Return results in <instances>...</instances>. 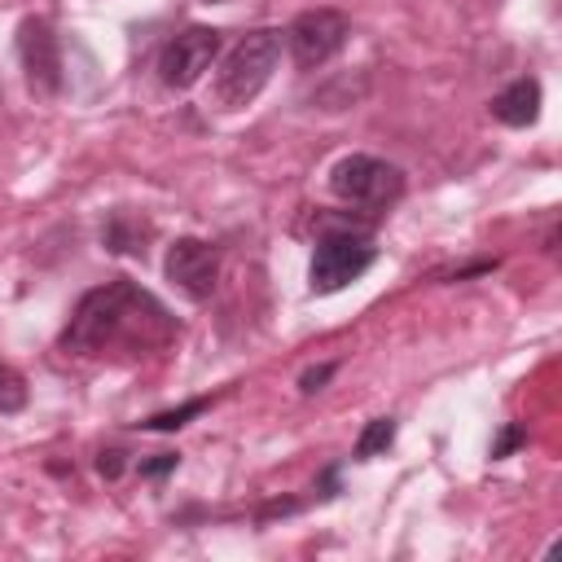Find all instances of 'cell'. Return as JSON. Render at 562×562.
Instances as JSON below:
<instances>
[{
    "instance_id": "obj_1",
    "label": "cell",
    "mask_w": 562,
    "mask_h": 562,
    "mask_svg": "<svg viewBox=\"0 0 562 562\" xmlns=\"http://www.w3.org/2000/svg\"><path fill=\"white\" fill-rule=\"evenodd\" d=\"M176 316L136 281L114 277L79 299L61 329V351L83 360H140L176 338Z\"/></svg>"
},
{
    "instance_id": "obj_2",
    "label": "cell",
    "mask_w": 562,
    "mask_h": 562,
    "mask_svg": "<svg viewBox=\"0 0 562 562\" xmlns=\"http://www.w3.org/2000/svg\"><path fill=\"white\" fill-rule=\"evenodd\" d=\"M277 61H281V31H268L263 26V31L241 35L224 53V61L215 70V101L224 110H241L246 101H255L263 92V83L272 79Z\"/></svg>"
},
{
    "instance_id": "obj_3",
    "label": "cell",
    "mask_w": 562,
    "mask_h": 562,
    "mask_svg": "<svg viewBox=\"0 0 562 562\" xmlns=\"http://www.w3.org/2000/svg\"><path fill=\"white\" fill-rule=\"evenodd\" d=\"M329 193L356 211H386L404 193V171L373 154H347L329 167Z\"/></svg>"
},
{
    "instance_id": "obj_4",
    "label": "cell",
    "mask_w": 562,
    "mask_h": 562,
    "mask_svg": "<svg viewBox=\"0 0 562 562\" xmlns=\"http://www.w3.org/2000/svg\"><path fill=\"white\" fill-rule=\"evenodd\" d=\"M378 259V246L360 233V228H329L316 250H312V263H307V285L312 294H338L347 290L351 281H360Z\"/></svg>"
},
{
    "instance_id": "obj_5",
    "label": "cell",
    "mask_w": 562,
    "mask_h": 562,
    "mask_svg": "<svg viewBox=\"0 0 562 562\" xmlns=\"http://www.w3.org/2000/svg\"><path fill=\"white\" fill-rule=\"evenodd\" d=\"M347 35H351L347 13H338V9H307V13H299L290 22L285 48H290V57H294L299 70H321L329 57L342 53Z\"/></svg>"
},
{
    "instance_id": "obj_6",
    "label": "cell",
    "mask_w": 562,
    "mask_h": 562,
    "mask_svg": "<svg viewBox=\"0 0 562 562\" xmlns=\"http://www.w3.org/2000/svg\"><path fill=\"white\" fill-rule=\"evenodd\" d=\"M215 53H220V31L215 26H189V31L171 35L162 44V53H158V79L167 88L184 92V88H193L211 70Z\"/></svg>"
},
{
    "instance_id": "obj_7",
    "label": "cell",
    "mask_w": 562,
    "mask_h": 562,
    "mask_svg": "<svg viewBox=\"0 0 562 562\" xmlns=\"http://www.w3.org/2000/svg\"><path fill=\"white\" fill-rule=\"evenodd\" d=\"M18 61L35 97H53L61 88V44L44 18H26L18 26Z\"/></svg>"
},
{
    "instance_id": "obj_8",
    "label": "cell",
    "mask_w": 562,
    "mask_h": 562,
    "mask_svg": "<svg viewBox=\"0 0 562 562\" xmlns=\"http://www.w3.org/2000/svg\"><path fill=\"white\" fill-rule=\"evenodd\" d=\"M167 281L193 303L211 299L220 281V250L202 237H176L167 246Z\"/></svg>"
},
{
    "instance_id": "obj_9",
    "label": "cell",
    "mask_w": 562,
    "mask_h": 562,
    "mask_svg": "<svg viewBox=\"0 0 562 562\" xmlns=\"http://www.w3.org/2000/svg\"><path fill=\"white\" fill-rule=\"evenodd\" d=\"M492 119H501L505 127H527V123H536V119H540V79L522 75V79H514L509 88H501V92L492 97Z\"/></svg>"
},
{
    "instance_id": "obj_10",
    "label": "cell",
    "mask_w": 562,
    "mask_h": 562,
    "mask_svg": "<svg viewBox=\"0 0 562 562\" xmlns=\"http://www.w3.org/2000/svg\"><path fill=\"white\" fill-rule=\"evenodd\" d=\"M101 241H105V250H114V255H136V259H145V241H149V224L140 220V215H132V211H114L105 224H101Z\"/></svg>"
},
{
    "instance_id": "obj_11",
    "label": "cell",
    "mask_w": 562,
    "mask_h": 562,
    "mask_svg": "<svg viewBox=\"0 0 562 562\" xmlns=\"http://www.w3.org/2000/svg\"><path fill=\"white\" fill-rule=\"evenodd\" d=\"M391 439H395V417H373V422L360 430V439H356V461L378 457L382 448H391Z\"/></svg>"
},
{
    "instance_id": "obj_12",
    "label": "cell",
    "mask_w": 562,
    "mask_h": 562,
    "mask_svg": "<svg viewBox=\"0 0 562 562\" xmlns=\"http://www.w3.org/2000/svg\"><path fill=\"white\" fill-rule=\"evenodd\" d=\"M211 400H189V404H180V408H171V413H154V417H145L140 426L145 430H180L189 417H198L202 408H206Z\"/></svg>"
},
{
    "instance_id": "obj_13",
    "label": "cell",
    "mask_w": 562,
    "mask_h": 562,
    "mask_svg": "<svg viewBox=\"0 0 562 562\" xmlns=\"http://www.w3.org/2000/svg\"><path fill=\"white\" fill-rule=\"evenodd\" d=\"M22 404H26V382L9 364H0V413H18Z\"/></svg>"
},
{
    "instance_id": "obj_14",
    "label": "cell",
    "mask_w": 562,
    "mask_h": 562,
    "mask_svg": "<svg viewBox=\"0 0 562 562\" xmlns=\"http://www.w3.org/2000/svg\"><path fill=\"white\" fill-rule=\"evenodd\" d=\"M176 465H180V452H154V457H149V461H140L136 470H140L145 479H162V474H167V470H176Z\"/></svg>"
},
{
    "instance_id": "obj_15",
    "label": "cell",
    "mask_w": 562,
    "mask_h": 562,
    "mask_svg": "<svg viewBox=\"0 0 562 562\" xmlns=\"http://www.w3.org/2000/svg\"><path fill=\"white\" fill-rule=\"evenodd\" d=\"M329 378H334V364H316V369H307V373L299 378V386H303V395H312V391H321Z\"/></svg>"
},
{
    "instance_id": "obj_16",
    "label": "cell",
    "mask_w": 562,
    "mask_h": 562,
    "mask_svg": "<svg viewBox=\"0 0 562 562\" xmlns=\"http://www.w3.org/2000/svg\"><path fill=\"white\" fill-rule=\"evenodd\" d=\"M522 439H527V435H522V426H505V435L496 439V448H492V457H505V452H509V448H518Z\"/></svg>"
},
{
    "instance_id": "obj_17",
    "label": "cell",
    "mask_w": 562,
    "mask_h": 562,
    "mask_svg": "<svg viewBox=\"0 0 562 562\" xmlns=\"http://www.w3.org/2000/svg\"><path fill=\"white\" fill-rule=\"evenodd\" d=\"M119 457H123V452H101V461H97V465H101V474H110V479H114V474L123 470V461H119Z\"/></svg>"
},
{
    "instance_id": "obj_18",
    "label": "cell",
    "mask_w": 562,
    "mask_h": 562,
    "mask_svg": "<svg viewBox=\"0 0 562 562\" xmlns=\"http://www.w3.org/2000/svg\"><path fill=\"white\" fill-rule=\"evenodd\" d=\"M206 4H224V0H206Z\"/></svg>"
}]
</instances>
